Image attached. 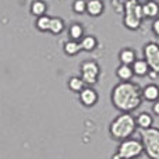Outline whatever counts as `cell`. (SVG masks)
<instances>
[{"mask_svg": "<svg viewBox=\"0 0 159 159\" xmlns=\"http://www.w3.org/2000/svg\"><path fill=\"white\" fill-rule=\"evenodd\" d=\"M143 16L144 18L155 20L159 17V3L157 0H147L143 3Z\"/></svg>", "mask_w": 159, "mask_h": 159, "instance_id": "10", "label": "cell"}, {"mask_svg": "<svg viewBox=\"0 0 159 159\" xmlns=\"http://www.w3.org/2000/svg\"><path fill=\"white\" fill-rule=\"evenodd\" d=\"M63 50L67 56H77L81 52V45H80V42L70 39L63 45Z\"/></svg>", "mask_w": 159, "mask_h": 159, "instance_id": "19", "label": "cell"}, {"mask_svg": "<svg viewBox=\"0 0 159 159\" xmlns=\"http://www.w3.org/2000/svg\"><path fill=\"white\" fill-rule=\"evenodd\" d=\"M105 11V4L102 0H87V13L91 17H99Z\"/></svg>", "mask_w": 159, "mask_h": 159, "instance_id": "14", "label": "cell"}, {"mask_svg": "<svg viewBox=\"0 0 159 159\" xmlns=\"http://www.w3.org/2000/svg\"><path fill=\"white\" fill-rule=\"evenodd\" d=\"M137 52H135L133 48H123L119 52V60L121 64H126V66H131L135 60H137Z\"/></svg>", "mask_w": 159, "mask_h": 159, "instance_id": "12", "label": "cell"}, {"mask_svg": "<svg viewBox=\"0 0 159 159\" xmlns=\"http://www.w3.org/2000/svg\"><path fill=\"white\" fill-rule=\"evenodd\" d=\"M145 2H147V0H145Z\"/></svg>", "mask_w": 159, "mask_h": 159, "instance_id": "28", "label": "cell"}, {"mask_svg": "<svg viewBox=\"0 0 159 159\" xmlns=\"http://www.w3.org/2000/svg\"><path fill=\"white\" fill-rule=\"evenodd\" d=\"M50 18L52 17H48V16H42L36 20V28H38L41 32H48L50 27Z\"/></svg>", "mask_w": 159, "mask_h": 159, "instance_id": "22", "label": "cell"}, {"mask_svg": "<svg viewBox=\"0 0 159 159\" xmlns=\"http://www.w3.org/2000/svg\"><path fill=\"white\" fill-rule=\"evenodd\" d=\"M149 78H151V80H157L158 77H159V74H158V73H155V71H152V70H151V71H149Z\"/></svg>", "mask_w": 159, "mask_h": 159, "instance_id": "26", "label": "cell"}, {"mask_svg": "<svg viewBox=\"0 0 159 159\" xmlns=\"http://www.w3.org/2000/svg\"><path fill=\"white\" fill-rule=\"evenodd\" d=\"M67 85H69L70 91H73V92H77V93H80L85 88V82L82 81V78L78 77V75H73V77L69 80Z\"/></svg>", "mask_w": 159, "mask_h": 159, "instance_id": "21", "label": "cell"}, {"mask_svg": "<svg viewBox=\"0 0 159 159\" xmlns=\"http://www.w3.org/2000/svg\"><path fill=\"white\" fill-rule=\"evenodd\" d=\"M151 31H152V34H154L157 38H159V17H158V18H155L154 21H152Z\"/></svg>", "mask_w": 159, "mask_h": 159, "instance_id": "24", "label": "cell"}, {"mask_svg": "<svg viewBox=\"0 0 159 159\" xmlns=\"http://www.w3.org/2000/svg\"><path fill=\"white\" fill-rule=\"evenodd\" d=\"M143 99L147 102H154L159 101V85L155 82H149V84L143 87Z\"/></svg>", "mask_w": 159, "mask_h": 159, "instance_id": "9", "label": "cell"}, {"mask_svg": "<svg viewBox=\"0 0 159 159\" xmlns=\"http://www.w3.org/2000/svg\"><path fill=\"white\" fill-rule=\"evenodd\" d=\"M143 88L133 81L119 82L110 92V102L120 113H133L143 105Z\"/></svg>", "mask_w": 159, "mask_h": 159, "instance_id": "1", "label": "cell"}, {"mask_svg": "<svg viewBox=\"0 0 159 159\" xmlns=\"http://www.w3.org/2000/svg\"><path fill=\"white\" fill-rule=\"evenodd\" d=\"M46 10H48V6H46V3L42 2V0H35V2H32V4H31V14L38 17V18L45 16Z\"/></svg>", "mask_w": 159, "mask_h": 159, "instance_id": "20", "label": "cell"}, {"mask_svg": "<svg viewBox=\"0 0 159 159\" xmlns=\"http://www.w3.org/2000/svg\"><path fill=\"white\" fill-rule=\"evenodd\" d=\"M143 4L138 0H126L123 4V25L129 31H138L143 25Z\"/></svg>", "mask_w": 159, "mask_h": 159, "instance_id": "3", "label": "cell"}, {"mask_svg": "<svg viewBox=\"0 0 159 159\" xmlns=\"http://www.w3.org/2000/svg\"><path fill=\"white\" fill-rule=\"evenodd\" d=\"M80 71H81L80 77L82 78L85 85L92 87V85L98 84L99 77H101V67H99V64L96 61H93V60L82 61L81 66H80Z\"/></svg>", "mask_w": 159, "mask_h": 159, "instance_id": "6", "label": "cell"}, {"mask_svg": "<svg viewBox=\"0 0 159 159\" xmlns=\"http://www.w3.org/2000/svg\"><path fill=\"white\" fill-rule=\"evenodd\" d=\"M80 45H81V50L84 52H93L98 48V39L93 35H85L80 41Z\"/></svg>", "mask_w": 159, "mask_h": 159, "instance_id": "17", "label": "cell"}, {"mask_svg": "<svg viewBox=\"0 0 159 159\" xmlns=\"http://www.w3.org/2000/svg\"><path fill=\"white\" fill-rule=\"evenodd\" d=\"M112 159H121V157L117 154V152H115V154L112 155Z\"/></svg>", "mask_w": 159, "mask_h": 159, "instance_id": "27", "label": "cell"}, {"mask_svg": "<svg viewBox=\"0 0 159 159\" xmlns=\"http://www.w3.org/2000/svg\"><path fill=\"white\" fill-rule=\"evenodd\" d=\"M144 60L148 63L149 69L159 74V43L158 42H147L143 48Z\"/></svg>", "mask_w": 159, "mask_h": 159, "instance_id": "7", "label": "cell"}, {"mask_svg": "<svg viewBox=\"0 0 159 159\" xmlns=\"http://www.w3.org/2000/svg\"><path fill=\"white\" fill-rule=\"evenodd\" d=\"M116 152L120 155L121 159H137L144 154L143 143L137 138H127L119 143Z\"/></svg>", "mask_w": 159, "mask_h": 159, "instance_id": "5", "label": "cell"}, {"mask_svg": "<svg viewBox=\"0 0 159 159\" xmlns=\"http://www.w3.org/2000/svg\"><path fill=\"white\" fill-rule=\"evenodd\" d=\"M78 98H80V102H81L82 106L85 107H92L98 103L99 101V93L95 88L92 87H85L81 92L78 93Z\"/></svg>", "mask_w": 159, "mask_h": 159, "instance_id": "8", "label": "cell"}, {"mask_svg": "<svg viewBox=\"0 0 159 159\" xmlns=\"http://www.w3.org/2000/svg\"><path fill=\"white\" fill-rule=\"evenodd\" d=\"M151 110H152V115H154L155 117H159V101H157V102H154V103H152Z\"/></svg>", "mask_w": 159, "mask_h": 159, "instance_id": "25", "label": "cell"}, {"mask_svg": "<svg viewBox=\"0 0 159 159\" xmlns=\"http://www.w3.org/2000/svg\"><path fill=\"white\" fill-rule=\"evenodd\" d=\"M137 130L135 117L131 113H120L109 124V134L115 141H121L131 138V135Z\"/></svg>", "mask_w": 159, "mask_h": 159, "instance_id": "2", "label": "cell"}, {"mask_svg": "<svg viewBox=\"0 0 159 159\" xmlns=\"http://www.w3.org/2000/svg\"><path fill=\"white\" fill-rule=\"evenodd\" d=\"M73 11L75 14L87 13V0H74L73 2Z\"/></svg>", "mask_w": 159, "mask_h": 159, "instance_id": "23", "label": "cell"}, {"mask_svg": "<svg viewBox=\"0 0 159 159\" xmlns=\"http://www.w3.org/2000/svg\"><path fill=\"white\" fill-rule=\"evenodd\" d=\"M66 25H64V21L59 17H52L50 18V27H49V32L53 34V35H60L64 31Z\"/></svg>", "mask_w": 159, "mask_h": 159, "instance_id": "18", "label": "cell"}, {"mask_svg": "<svg viewBox=\"0 0 159 159\" xmlns=\"http://www.w3.org/2000/svg\"><path fill=\"white\" fill-rule=\"evenodd\" d=\"M154 115L148 112H141L135 116V124H137V129L140 130H148L151 127H154Z\"/></svg>", "mask_w": 159, "mask_h": 159, "instance_id": "11", "label": "cell"}, {"mask_svg": "<svg viewBox=\"0 0 159 159\" xmlns=\"http://www.w3.org/2000/svg\"><path fill=\"white\" fill-rule=\"evenodd\" d=\"M144 154L148 159H159V127H151L148 130H140Z\"/></svg>", "mask_w": 159, "mask_h": 159, "instance_id": "4", "label": "cell"}, {"mask_svg": "<svg viewBox=\"0 0 159 159\" xmlns=\"http://www.w3.org/2000/svg\"><path fill=\"white\" fill-rule=\"evenodd\" d=\"M84 36H85V30H84V27H82L81 24L74 22V24L70 25V28H69V38L71 39V41L80 42L82 38H84Z\"/></svg>", "mask_w": 159, "mask_h": 159, "instance_id": "16", "label": "cell"}, {"mask_svg": "<svg viewBox=\"0 0 159 159\" xmlns=\"http://www.w3.org/2000/svg\"><path fill=\"white\" fill-rule=\"evenodd\" d=\"M116 77L119 78V82H127L131 81L134 74H133L131 66H126V64H120L116 69Z\"/></svg>", "mask_w": 159, "mask_h": 159, "instance_id": "15", "label": "cell"}, {"mask_svg": "<svg viewBox=\"0 0 159 159\" xmlns=\"http://www.w3.org/2000/svg\"><path fill=\"white\" fill-rule=\"evenodd\" d=\"M131 69H133V74H134L135 77H147V75L149 74V71H151L148 63H147L144 59H137V60L131 64Z\"/></svg>", "mask_w": 159, "mask_h": 159, "instance_id": "13", "label": "cell"}]
</instances>
